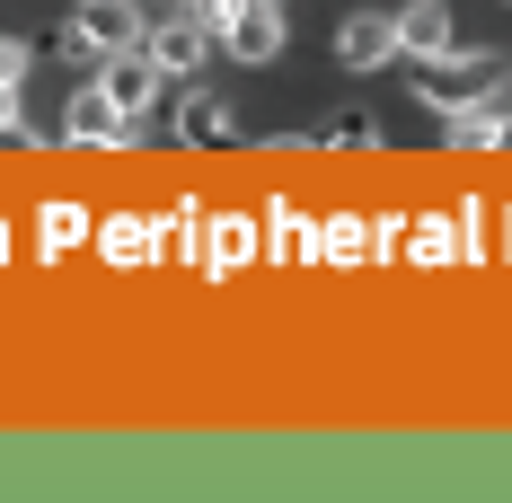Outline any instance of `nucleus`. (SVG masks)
<instances>
[{
    "label": "nucleus",
    "instance_id": "f257e3e1",
    "mask_svg": "<svg viewBox=\"0 0 512 503\" xmlns=\"http://www.w3.org/2000/svg\"><path fill=\"white\" fill-rule=\"evenodd\" d=\"M142 36H151L142 0H80V9L62 18V62H71V71H106L115 53H133Z\"/></svg>",
    "mask_w": 512,
    "mask_h": 503
},
{
    "label": "nucleus",
    "instance_id": "f03ea898",
    "mask_svg": "<svg viewBox=\"0 0 512 503\" xmlns=\"http://www.w3.org/2000/svg\"><path fill=\"white\" fill-rule=\"evenodd\" d=\"M504 98V53H433V62H415V106H433V115H460V106H495Z\"/></svg>",
    "mask_w": 512,
    "mask_h": 503
},
{
    "label": "nucleus",
    "instance_id": "7ed1b4c3",
    "mask_svg": "<svg viewBox=\"0 0 512 503\" xmlns=\"http://www.w3.org/2000/svg\"><path fill=\"white\" fill-rule=\"evenodd\" d=\"M142 45H151V62L168 71V80H195V71L212 62V45H221V36H212V18H204V9H186V18H159Z\"/></svg>",
    "mask_w": 512,
    "mask_h": 503
},
{
    "label": "nucleus",
    "instance_id": "20e7f679",
    "mask_svg": "<svg viewBox=\"0 0 512 503\" xmlns=\"http://www.w3.org/2000/svg\"><path fill=\"white\" fill-rule=\"evenodd\" d=\"M62 142H98V151H115V142H133V115L106 98V89H80L71 115H62Z\"/></svg>",
    "mask_w": 512,
    "mask_h": 503
},
{
    "label": "nucleus",
    "instance_id": "39448f33",
    "mask_svg": "<svg viewBox=\"0 0 512 503\" xmlns=\"http://www.w3.org/2000/svg\"><path fill=\"white\" fill-rule=\"evenodd\" d=\"M159 80H168V71H159V62H151V45L115 53V62H106V71H98V89H106V98H115V106H124V115H142V106L159 98Z\"/></svg>",
    "mask_w": 512,
    "mask_h": 503
},
{
    "label": "nucleus",
    "instance_id": "423d86ee",
    "mask_svg": "<svg viewBox=\"0 0 512 503\" xmlns=\"http://www.w3.org/2000/svg\"><path fill=\"white\" fill-rule=\"evenodd\" d=\"M336 62H345V71L398 62V18H380V9H371V18H345V27H336Z\"/></svg>",
    "mask_w": 512,
    "mask_h": 503
},
{
    "label": "nucleus",
    "instance_id": "0eeeda50",
    "mask_svg": "<svg viewBox=\"0 0 512 503\" xmlns=\"http://www.w3.org/2000/svg\"><path fill=\"white\" fill-rule=\"evenodd\" d=\"M221 45H230V62H274V53H283V9H274V0H248V9L221 27Z\"/></svg>",
    "mask_w": 512,
    "mask_h": 503
},
{
    "label": "nucleus",
    "instance_id": "6e6552de",
    "mask_svg": "<svg viewBox=\"0 0 512 503\" xmlns=\"http://www.w3.org/2000/svg\"><path fill=\"white\" fill-rule=\"evenodd\" d=\"M451 45H460V27H451L442 0H407V9H398V53L433 62V53H451Z\"/></svg>",
    "mask_w": 512,
    "mask_h": 503
},
{
    "label": "nucleus",
    "instance_id": "1a4fd4ad",
    "mask_svg": "<svg viewBox=\"0 0 512 503\" xmlns=\"http://www.w3.org/2000/svg\"><path fill=\"white\" fill-rule=\"evenodd\" d=\"M442 133H451V151H504V98H495V106H460V115H442Z\"/></svg>",
    "mask_w": 512,
    "mask_h": 503
},
{
    "label": "nucleus",
    "instance_id": "9d476101",
    "mask_svg": "<svg viewBox=\"0 0 512 503\" xmlns=\"http://www.w3.org/2000/svg\"><path fill=\"white\" fill-rule=\"evenodd\" d=\"M195 142H230V115H221V98H204V89H186V115H177Z\"/></svg>",
    "mask_w": 512,
    "mask_h": 503
},
{
    "label": "nucleus",
    "instance_id": "9b49d317",
    "mask_svg": "<svg viewBox=\"0 0 512 503\" xmlns=\"http://www.w3.org/2000/svg\"><path fill=\"white\" fill-rule=\"evenodd\" d=\"M0 89H27V45L18 36H0Z\"/></svg>",
    "mask_w": 512,
    "mask_h": 503
},
{
    "label": "nucleus",
    "instance_id": "f8f14e48",
    "mask_svg": "<svg viewBox=\"0 0 512 503\" xmlns=\"http://www.w3.org/2000/svg\"><path fill=\"white\" fill-rule=\"evenodd\" d=\"M0 142H36L27 115H18V89H0Z\"/></svg>",
    "mask_w": 512,
    "mask_h": 503
},
{
    "label": "nucleus",
    "instance_id": "ddd939ff",
    "mask_svg": "<svg viewBox=\"0 0 512 503\" xmlns=\"http://www.w3.org/2000/svg\"><path fill=\"white\" fill-rule=\"evenodd\" d=\"M195 9H204V18H212V36H221V27H230V18H239L248 0H195Z\"/></svg>",
    "mask_w": 512,
    "mask_h": 503
},
{
    "label": "nucleus",
    "instance_id": "4468645a",
    "mask_svg": "<svg viewBox=\"0 0 512 503\" xmlns=\"http://www.w3.org/2000/svg\"><path fill=\"white\" fill-rule=\"evenodd\" d=\"M504 151H512V115H504Z\"/></svg>",
    "mask_w": 512,
    "mask_h": 503
}]
</instances>
